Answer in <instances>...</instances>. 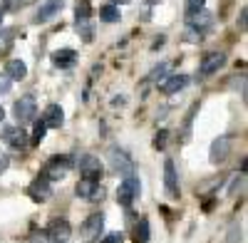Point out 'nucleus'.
Masks as SVG:
<instances>
[{
  "instance_id": "1",
  "label": "nucleus",
  "mask_w": 248,
  "mask_h": 243,
  "mask_svg": "<svg viewBox=\"0 0 248 243\" xmlns=\"http://www.w3.org/2000/svg\"><path fill=\"white\" fill-rule=\"evenodd\" d=\"M139 194H141V181H139V176L129 174V176L122 179V184H119V189H117V201H119L122 206L129 209L134 201H137Z\"/></svg>"
},
{
  "instance_id": "2",
  "label": "nucleus",
  "mask_w": 248,
  "mask_h": 243,
  "mask_svg": "<svg viewBox=\"0 0 248 243\" xmlns=\"http://www.w3.org/2000/svg\"><path fill=\"white\" fill-rule=\"evenodd\" d=\"M70 171H72V159L70 156H52L43 167V176L47 181H62Z\"/></svg>"
},
{
  "instance_id": "3",
  "label": "nucleus",
  "mask_w": 248,
  "mask_h": 243,
  "mask_svg": "<svg viewBox=\"0 0 248 243\" xmlns=\"http://www.w3.org/2000/svg\"><path fill=\"white\" fill-rule=\"evenodd\" d=\"M13 112H15V119H17V124H30V122L35 119V114H37V102H35V97H20L17 102H15V107H13Z\"/></svg>"
},
{
  "instance_id": "4",
  "label": "nucleus",
  "mask_w": 248,
  "mask_h": 243,
  "mask_svg": "<svg viewBox=\"0 0 248 243\" xmlns=\"http://www.w3.org/2000/svg\"><path fill=\"white\" fill-rule=\"evenodd\" d=\"M77 167H79V174H82V179L99 181L102 176H105V164L99 161V156H82Z\"/></svg>"
},
{
  "instance_id": "5",
  "label": "nucleus",
  "mask_w": 248,
  "mask_h": 243,
  "mask_svg": "<svg viewBox=\"0 0 248 243\" xmlns=\"http://www.w3.org/2000/svg\"><path fill=\"white\" fill-rule=\"evenodd\" d=\"M164 189H167V196L171 201H179L181 189H179V176H176V167L171 159L164 161Z\"/></svg>"
},
{
  "instance_id": "6",
  "label": "nucleus",
  "mask_w": 248,
  "mask_h": 243,
  "mask_svg": "<svg viewBox=\"0 0 248 243\" xmlns=\"http://www.w3.org/2000/svg\"><path fill=\"white\" fill-rule=\"evenodd\" d=\"M102 231H105V213H92L82 224L79 236H82V241H94L97 236H102Z\"/></svg>"
},
{
  "instance_id": "7",
  "label": "nucleus",
  "mask_w": 248,
  "mask_h": 243,
  "mask_svg": "<svg viewBox=\"0 0 248 243\" xmlns=\"http://www.w3.org/2000/svg\"><path fill=\"white\" fill-rule=\"evenodd\" d=\"M109 164H112V171L114 174H122V176L134 174V164H132L129 154L122 152V149H112L109 152Z\"/></svg>"
},
{
  "instance_id": "8",
  "label": "nucleus",
  "mask_w": 248,
  "mask_h": 243,
  "mask_svg": "<svg viewBox=\"0 0 248 243\" xmlns=\"http://www.w3.org/2000/svg\"><path fill=\"white\" fill-rule=\"evenodd\" d=\"M231 147H233L231 137H218V139H214L211 152H209L211 164H223V161L229 159V154H231Z\"/></svg>"
},
{
  "instance_id": "9",
  "label": "nucleus",
  "mask_w": 248,
  "mask_h": 243,
  "mask_svg": "<svg viewBox=\"0 0 248 243\" xmlns=\"http://www.w3.org/2000/svg\"><path fill=\"white\" fill-rule=\"evenodd\" d=\"M28 196L32 201H37V204H45V201L52 196V186H50V181L45 176H37L32 184L28 186Z\"/></svg>"
},
{
  "instance_id": "10",
  "label": "nucleus",
  "mask_w": 248,
  "mask_h": 243,
  "mask_svg": "<svg viewBox=\"0 0 248 243\" xmlns=\"http://www.w3.org/2000/svg\"><path fill=\"white\" fill-rule=\"evenodd\" d=\"M70 236H72V226L67 224L65 218H55L50 224V228H47V238L52 243H67Z\"/></svg>"
},
{
  "instance_id": "11",
  "label": "nucleus",
  "mask_w": 248,
  "mask_h": 243,
  "mask_svg": "<svg viewBox=\"0 0 248 243\" xmlns=\"http://www.w3.org/2000/svg\"><path fill=\"white\" fill-rule=\"evenodd\" d=\"M3 141L10 149H25L28 147V134L23 132V127H5L3 129Z\"/></svg>"
},
{
  "instance_id": "12",
  "label": "nucleus",
  "mask_w": 248,
  "mask_h": 243,
  "mask_svg": "<svg viewBox=\"0 0 248 243\" xmlns=\"http://www.w3.org/2000/svg\"><path fill=\"white\" fill-rule=\"evenodd\" d=\"M62 5H65V0H43L40 3V8H37V23H47V20H52L60 10H62Z\"/></svg>"
},
{
  "instance_id": "13",
  "label": "nucleus",
  "mask_w": 248,
  "mask_h": 243,
  "mask_svg": "<svg viewBox=\"0 0 248 243\" xmlns=\"http://www.w3.org/2000/svg\"><path fill=\"white\" fill-rule=\"evenodd\" d=\"M52 65L60 67V70H70L77 65V52L70 50V47H62V50H55L52 52Z\"/></svg>"
},
{
  "instance_id": "14",
  "label": "nucleus",
  "mask_w": 248,
  "mask_h": 243,
  "mask_svg": "<svg viewBox=\"0 0 248 243\" xmlns=\"http://www.w3.org/2000/svg\"><path fill=\"white\" fill-rule=\"evenodd\" d=\"M223 62H226V55L223 52H209V55L201 60V75L209 77V75L218 72L223 67Z\"/></svg>"
},
{
  "instance_id": "15",
  "label": "nucleus",
  "mask_w": 248,
  "mask_h": 243,
  "mask_svg": "<svg viewBox=\"0 0 248 243\" xmlns=\"http://www.w3.org/2000/svg\"><path fill=\"white\" fill-rule=\"evenodd\" d=\"M43 122H45V127L47 129H60L62 124H65V112H62L60 105H50L43 114Z\"/></svg>"
},
{
  "instance_id": "16",
  "label": "nucleus",
  "mask_w": 248,
  "mask_h": 243,
  "mask_svg": "<svg viewBox=\"0 0 248 243\" xmlns=\"http://www.w3.org/2000/svg\"><path fill=\"white\" fill-rule=\"evenodd\" d=\"M186 85H189V77L186 75H169V77H164V82H161V92L164 94H174V92H181Z\"/></svg>"
},
{
  "instance_id": "17",
  "label": "nucleus",
  "mask_w": 248,
  "mask_h": 243,
  "mask_svg": "<svg viewBox=\"0 0 248 243\" xmlns=\"http://www.w3.org/2000/svg\"><path fill=\"white\" fill-rule=\"evenodd\" d=\"M5 75L13 79V82H20V79L28 77V65L23 62V60H10L8 67H5Z\"/></svg>"
},
{
  "instance_id": "18",
  "label": "nucleus",
  "mask_w": 248,
  "mask_h": 243,
  "mask_svg": "<svg viewBox=\"0 0 248 243\" xmlns=\"http://www.w3.org/2000/svg\"><path fill=\"white\" fill-rule=\"evenodd\" d=\"M90 17H92V5H90V0H77V5H75V20H77V25L90 23Z\"/></svg>"
},
{
  "instance_id": "19",
  "label": "nucleus",
  "mask_w": 248,
  "mask_h": 243,
  "mask_svg": "<svg viewBox=\"0 0 248 243\" xmlns=\"http://www.w3.org/2000/svg\"><path fill=\"white\" fill-rule=\"evenodd\" d=\"M211 20H214V15L209 13V10H196V13H191L189 15V25H194L196 30H201V28H206V25H211Z\"/></svg>"
},
{
  "instance_id": "20",
  "label": "nucleus",
  "mask_w": 248,
  "mask_h": 243,
  "mask_svg": "<svg viewBox=\"0 0 248 243\" xmlns=\"http://www.w3.org/2000/svg\"><path fill=\"white\" fill-rule=\"evenodd\" d=\"M94 189H97V181H90V179H79L77 186H75V191H77L79 198H90L94 194Z\"/></svg>"
},
{
  "instance_id": "21",
  "label": "nucleus",
  "mask_w": 248,
  "mask_h": 243,
  "mask_svg": "<svg viewBox=\"0 0 248 243\" xmlns=\"http://www.w3.org/2000/svg\"><path fill=\"white\" fill-rule=\"evenodd\" d=\"M149 241V221L147 218H139V224L134 226V243H147Z\"/></svg>"
},
{
  "instance_id": "22",
  "label": "nucleus",
  "mask_w": 248,
  "mask_h": 243,
  "mask_svg": "<svg viewBox=\"0 0 248 243\" xmlns=\"http://www.w3.org/2000/svg\"><path fill=\"white\" fill-rule=\"evenodd\" d=\"M122 15L117 10V5H105V8H99V20L102 23H117Z\"/></svg>"
},
{
  "instance_id": "23",
  "label": "nucleus",
  "mask_w": 248,
  "mask_h": 243,
  "mask_svg": "<svg viewBox=\"0 0 248 243\" xmlns=\"http://www.w3.org/2000/svg\"><path fill=\"white\" fill-rule=\"evenodd\" d=\"M13 47V32L5 30V32H0V57H5Z\"/></svg>"
},
{
  "instance_id": "24",
  "label": "nucleus",
  "mask_w": 248,
  "mask_h": 243,
  "mask_svg": "<svg viewBox=\"0 0 248 243\" xmlns=\"http://www.w3.org/2000/svg\"><path fill=\"white\" fill-rule=\"evenodd\" d=\"M184 40H186V43H189V45H199L203 37H201V30H196L194 25H189V28L184 30Z\"/></svg>"
},
{
  "instance_id": "25",
  "label": "nucleus",
  "mask_w": 248,
  "mask_h": 243,
  "mask_svg": "<svg viewBox=\"0 0 248 243\" xmlns=\"http://www.w3.org/2000/svg\"><path fill=\"white\" fill-rule=\"evenodd\" d=\"M45 132H47V127H45V122L40 119L35 124V129H32V144H40V141L45 139Z\"/></svg>"
},
{
  "instance_id": "26",
  "label": "nucleus",
  "mask_w": 248,
  "mask_h": 243,
  "mask_svg": "<svg viewBox=\"0 0 248 243\" xmlns=\"http://www.w3.org/2000/svg\"><path fill=\"white\" fill-rule=\"evenodd\" d=\"M167 141H169V132H167V129L156 132V137H154V149H164V147H167Z\"/></svg>"
},
{
  "instance_id": "27",
  "label": "nucleus",
  "mask_w": 248,
  "mask_h": 243,
  "mask_svg": "<svg viewBox=\"0 0 248 243\" xmlns=\"http://www.w3.org/2000/svg\"><path fill=\"white\" fill-rule=\"evenodd\" d=\"M167 72H169V65H159V67L152 70L149 79H164V77H167Z\"/></svg>"
},
{
  "instance_id": "28",
  "label": "nucleus",
  "mask_w": 248,
  "mask_h": 243,
  "mask_svg": "<svg viewBox=\"0 0 248 243\" xmlns=\"http://www.w3.org/2000/svg\"><path fill=\"white\" fill-rule=\"evenodd\" d=\"M203 3H206V0H186V15H191V13L201 10Z\"/></svg>"
},
{
  "instance_id": "29",
  "label": "nucleus",
  "mask_w": 248,
  "mask_h": 243,
  "mask_svg": "<svg viewBox=\"0 0 248 243\" xmlns=\"http://www.w3.org/2000/svg\"><path fill=\"white\" fill-rule=\"evenodd\" d=\"M99 243H124V233H119V231H114V233H107V236L102 238Z\"/></svg>"
},
{
  "instance_id": "30",
  "label": "nucleus",
  "mask_w": 248,
  "mask_h": 243,
  "mask_svg": "<svg viewBox=\"0 0 248 243\" xmlns=\"http://www.w3.org/2000/svg\"><path fill=\"white\" fill-rule=\"evenodd\" d=\"M10 87H13V79L3 72L0 75V94H5V92H10Z\"/></svg>"
},
{
  "instance_id": "31",
  "label": "nucleus",
  "mask_w": 248,
  "mask_h": 243,
  "mask_svg": "<svg viewBox=\"0 0 248 243\" xmlns=\"http://www.w3.org/2000/svg\"><path fill=\"white\" fill-rule=\"evenodd\" d=\"M102 198H105V189L97 186V189H94V194L90 196V201H102Z\"/></svg>"
},
{
  "instance_id": "32",
  "label": "nucleus",
  "mask_w": 248,
  "mask_h": 243,
  "mask_svg": "<svg viewBox=\"0 0 248 243\" xmlns=\"http://www.w3.org/2000/svg\"><path fill=\"white\" fill-rule=\"evenodd\" d=\"M8 164H10V159H8L5 154H0V174H3V171L8 169Z\"/></svg>"
},
{
  "instance_id": "33",
  "label": "nucleus",
  "mask_w": 248,
  "mask_h": 243,
  "mask_svg": "<svg viewBox=\"0 0 248 243\" xmlns=\"http://www.w3.org/2000/svg\"><path fill=\"white\" fill-rule=\"evenodd\" d=\"M214 204H216V196L206 201V204H203V211H211V209H214Z\"/></svg>"
},
{
  "instance_id": "34",
  "label": "nucleus",
  "mask_w": 248,
  "mask_h": 243,
  "mask_svg": "<svg viewBox=\"0 0 248 243\" xmlns=\"http://www.w3.org/2000/svg\"><path fill=\"white\" fill-rule=\"evenodd\" d=\"M238 23H241V30L246 32V8L241 10V17H238Z\"/></svg>"
},
{
  "instance_id": "35",
  "label": "nucleus",
  "mask_w": 248,
  "mask_h": 243,
  "mask_svg": "<svg viewBox=\"0 0 248 243\" xmlns=\"http://www.w3.org/2000/svg\"><path fill=\"white\" fill-rule=\"evenodd\" d=\"M3 13H5V0H0V23H3Z\"/></svg>"
},
{
  "instance_id": "36",
  "label": "nucleus",
  "mask_w": 248,
  "mask_h": 243,
  "mask_svg": "<svg viewBox=\"0 0 248 243\" xmlns=\"http://www.w3.org/2000/svg\"><path fill=\"white\" fill-rule=\"evenodd\" d=\"M132 0H114V5H129Z\"/></svg>"
},
{
  "instance_id": "37",
  "label": "nucleus",
  "mask_w": 248,
  "mask_h": 243,
  "mask_svg": "<svg viewBox=\"0 0 248 243\" xmlns=\"http://www.w3.org/2000/svg\"><path fill=\"white\" fill-rule=\"evenodd\" d=\"M5 119V112H3V107H0V122H3Z\"/></svg>"
}]
</instances>
